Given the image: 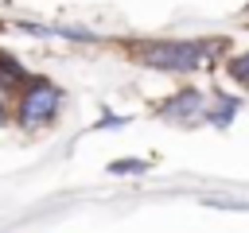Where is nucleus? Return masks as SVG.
<instances>
[{
    "label": "nucleus",
    "instance_id": "3",
    "mask_svg": "<svg viewBox=\"0 0 249 233\" xmlns=\"http://www.w3.org/2000/svg\"><path fill=\"white\" fill-rule=\"evenodd\" d=\"M160 116L171 120V124H198V120H206V101H202L198 89H183L160 109Z\"/></svg>",
    "mask_w": 249,
    "mask_h": 233
},
{
    "label": "nucleus",
    "instance_id": "5",
    "mask_svg": "<svg viewBox=\"0 0 249 233\" xmlns=\"http://www.w3.org/2000/svg\"><path fill=\"white\" fill-rule=\"evenodd\" d=\"M241 109V101L237 97H218V105L214 109H206V120L214 124V128H226L230 120H233V113Z\"/></svg>",
    "mask_w": 249,
    "mask_h": 233
},
{
    "label": "nucleus",
    "instance_id": "4",
    "mask_svg": "<svg viewBox=\"0 0 249 233\" xmlns=\"http://www.w3.org/2000/svg\"><path fill=\"white\" fill-rule=\"evenodd\" d=\"M23 82H27V70H23L8 50H0V93L8 97V93H16Z\"/></svg>",
    "mask_w": 249,
    "mask_h": 233
},
{
    "label": "nucleus",
    "instance_id": "9",
    "mask_svg": "<svg viewBox=\"0 0 249 233\" xmlns=\"http://www.w3.org/2000/svg\"><path fill=\"white\" fill-rule=\"evenodd\" d=\"M8 120V109H4V93H0V124Z\"/></svg>",
    "mask_w": 249,
    "mask_h": 233
},
{
    "label": "nucleus",
    "instance_id": "6",
    "mask_svg": "<svg viewBox=\"0 0 249 233\" xmlns=\"http://www.w3.org/2000/svg\"><path fill=\"white\" fill-rule=\"evenodd\" d=\"M226 70H230V78H233L237 85H245V89H249V50H245V54H233Z\"/></svg>",
    "mask_w": 249,
    "mask_h": 233
},
{
    "label": "nucleus",
    "instance_id": "7",
    "mask_svg": "<svg viewBox=\"0 0 249 233\" xmlns=\"http://www.w3.org/2000/svg\"><path fill=\"white\" fill-rule=\"evenodd\" d=\"M144 171H148L144 159H117V163H109V175H144Z\"/></svg>",
    "mask_w": 249,
    "mask_h": 233
},
{
    "label": "nucleus",
    "instance_id": "8",
    "mask_svg": "<svg viewBox=\"0 0 249 233\" xmlns=\"http://www.w3.org/2000/svg\"><path fill=\"white\" fill-rule=\"evenodd\" d=\"M51 35H62V39H74V43H93L97 35L86 31V27H51Z\"/></svg>",
    "mask_w": 249,
    "mask_h": 233
},
{
    "label": "nucleus",
    "instance_id": "2",
    "mask_svg": "<svg viewBox=\"0 0 249 233\" xmlns=\"http://www.w3.org/2000/svg\"><path fill=\"white\" fill-rule=\"evenodd\" d=\"M16 93H19V101H16V124L19 128H43V124H51L58 116L62 101H66L62 89L51 78H31V74H27V82Z\"/></svg>",
    "mask_w": 249,
    "mask_h": 233
},
{
    "label": "nucleus",
    "instance_id": "1",
    "mask_svg": "<svg viewBox=\"0 0 249 233\" xmlns=\"http://www.w3.org/2000/svg\"><path fill=\"white\" fill-rule=\"evenodd\" d=\"M210 50L214 43H202V39H163V43H140L136 58L163 74H187V70H198Z\"/></svg>",
    "mask_w": 249,
    "mask_h": 233
}]
</instances>
